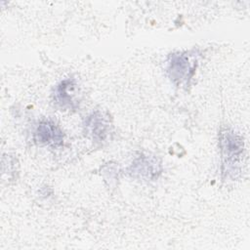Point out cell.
<instances>
[{
  "label": "cell",
  "instance_id": "obj_1",
  "mask_svg": "<svg viewBox=\"0 0 250 250\" xmlns=\"http://www.w3.org/2000/svg\"><path fill=\"white\" fill-rule=\"evenodd\" d=\"M219 143L223 156V173H234L235 165L243 155L242 137L230 129H224L220 133Z\"/></svg>",
  "mask_w": 250,
  "mask_h": 250
},
{
  "label": "cell",
  "instance_id": "obj_2",
  "mask_svg": "<svg viewBox=\"0 0 250 250\" xmlns=\"http://www.w3.org/2000/svg\"><path fill=\"white\" fill-rule=\"evenodd\" d=\"M194 55L189 52H178L169 56L167 72L173 82L181 85L187 83L192 77L197 62Z\"/></svg>",
  "mask_w": 250,
  "mask_h": 250
},
{
  "label": "cell",
  "instance_id": "obj_3",
  "mask_svg": "<svg viewBox=\"0 0 250 250\" xmlns=\"http://www.w3.org/2000/svg\"><path fill=\"white\" fill-rule=\"evenodd\" d=\"M34 141L38 144L58 146L62 144L63 134L52 121H41L34 130Z\"/></svg>",
  "mask_w": 250,
  "mask_h": 250
},
{
  "label": "cell",
  "instance_id": "obj_4",
  "mask_svg": "<svg viewBox=\"0 0 250 250\" xmlns=\"http://www.w3.org/2000/svg\"><path fill=\"white\" fill-rule=\"evenodd\" d=\"M160 165L155 158L141 156L137 158L130 167L132 175L146 179H153L160 173Z\"/></svg>",
  "mask_w": 250,
  "mask_h": 250
},
{
  "label": "cell",
  "instance_id": "obj_5",
  "mask_svg": "<svg viewBox=\"0 0 250 250\" xmlns=\"http://www.w3.org/2000/svg\"><path fill=\"white\" fill-rule=\"evenodd\" d=\"M85 129L94 140L103 141L106 138L109 132L108 120L99 111L89 115L85 122Z\"/></svg>",
  "mask_w": 250,
  "mask_h": 250
},
{
  "label": "cell",
  "instance_id": "obj_6",
  "mask_svg": "<svg viewBox=\"0 0 250 250\" xmlns=\"http://www.w3.org/2000/svg\"><path fill=\"white\" fill-rule=\"evenodd\" d=\"M74 86L73 80L66 79L60 83V85L57 88L56 97L59 104H61L62 106H69L73 107V101L72 96L69 93V89H71Z\"/></svg>",
  "mask_w": 250,
  "mask_h": 250
}]
</instances>
